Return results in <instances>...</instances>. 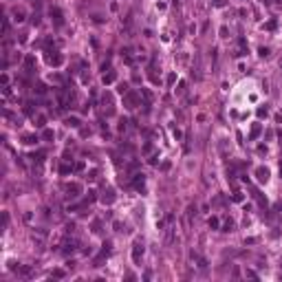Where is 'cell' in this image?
<instances>
[{"label": "cell", "instance_id": "obj_13", "mask_svg": "<svg viewBox=\"0 0 282 282\" xmlns=\"http://www.w3.org/2000/svg\"><path fill=\"white\" fill-rule=\"evenodd\" d=\"M33 121H35V126H38V128H44L46 117H44V115H35V117H33Z\"/></svg>", "mask_w": 282, "mask_h": 282}, {"label": "cell", "instance_id": "obj_12", "mask_svg": "<svg viewBox=\"0 0 282 282\" xmlns=\"http://www.w3.org/2000/svg\"><path fill=\"white\" fill-rule=\"evenodd\" d=\"M115 77H117V75H115V71H110V73H106V75H104V79H102V82L108 86V84H113V82H115Z\"/></svg>", "mask_w": 282, "mask_h": 282}, {"label": "cell", "instance_id": "obj_33", "mask_svg": "<svg viewBox=\"0 0 282 282\" xmlns=\"http://www.w3.org/2000/svg\"><path fill=\"white\" fill-rule=\"evenodd\" d=\"M275 121H280V124H282V113H278V115H275Z\"/></svg>", "mask_w": 282, "mask_h": 282}, {"label": "cell", "instance_id": "obj_23", "mask_svg": "<svg viewBox=\"0 0 282 282\" xmlns=\"http://www.w3.org/2000/svg\"><path fill=\"white\" fill-rule=\"evenodd\" d=\"M16 20H18V22H22V20H24V11H20V9H18V11H16Z\"/></svg>", "mask_w": 282, "mask_h": 282}, {"label": "cell", "instance_id": "obj_28", "mask_svg": "<svg viewBox=\"0 0 282 282\" xmlns=\"http://www.w3.org/2000/svg\"><path fill=\"white\" fill-rule=\"evenodd\" d=\"M267 115H269L267 108H258V117H267Z\"/></svg>", "mask_w": 282, "mask_h": 282}, {"label": "cell", "instance_id": "obj_11", "mask_svg": "<svg viewBox=\"0 0 282 282\" xmlns=\"http://www.w3.org/2000/svg\"><path fill=\"white\" fill-rule=\"evenodd\" d=\"M260 132H262V126H260V124H253V126H251V135H249V137H251V139H256V137H260Z\"/></svg>", "mask_w": 282, "mask_h": 282}, {"label": "cell", "instance_id": "obj_6", "mask_svg": "<svg viewBox=\"0 0 282 282\" xmlns=\"http://www.w3.org/2000/svg\"><path fill=\"white\" fill-rule=\"evenodd\" d=\"M143 183H146V178H143V174H141V172H139V174H132L130 185L135 187V190H143Z\"/></svg>", "mask_w": 282, "mask_h": 282}, {"label": "cell", "instance_id": "obj_16", "mask_svg": "<svg viewBox=\"0 0 282 282\" xmlns=\"http://www.w3.org/2000/svg\"><path fill=\"white\" fill-rule=\"evenodd\" d=\"M33 90L38 93V95H46V90H49V88H46L44 84H35V88H33Z\"/></svg>", "mask_w": 282, "mask_h": 282}, {"label": "cell", "instance_id": "obj_22", "mask_svg": "<svg viewBox=\"0 0 282 282\" xmlns=\"http://www.w3.org/2000/svg\"><path fill=\"white\" fill-rule=\"evenodd\" d=\"M269 53H271V51H269L267 46H260V57H269Z\"/></svg>", "mask_w": 282, "mask_h": 282}, {"label": "cell", "instance_id": "obj_4", "mask_svg": "<svg viewBox=\"0 0 282 282\" xmlns=\"http://www.w3.org/2000/svg\"><path fill=\"white\" fill-rule=\"evenodd\" d=\"M141 256H143V242L141 240H135L132 242V260L135 262H141Z\"/></svg>", "mask_w": 282, "mask_h": 282}, {"label": "cell", "instance_id": "obj_5", "mask_svg": "<svg viewBox=\"0 0 282 282\" xmlns=\"http://www.w3.org/2000/svg\"><path fill=\"white\" fill-rule=\"evenodd\" d=\"M64 190L68 192V196H71V199H75V196H79V192H82V185H79V183H66V185H64Z\"/></svg>", "mask_w": 282, "mask_h": 282}, {"label": "cell", "instance_id": "obj_9", "mask_svg": "<svg viewBox=\"0 0 282 282\" xmlns=\"http://www.w3.org/2000/svg\"><path fill=\"white\" fill-rule=\"evenodd\" d=\"M256 178H258L260 183H267V181H269V170H267V168H258V170H256Z\"/></svg>", "mask_w": 282, "mask_h": 282}, {"label": "cell", "instance_id": "obj_18", "mask_svg": "<svg viewBox=\"0 0 282 282\" xmlns=\"http://www.w3.org/2000/svg\"><path fill=\"white\" fill-rule=\"evenodd\" d=\"M24 64H27V68H33V64H35V60H33L31 55H27V60H24Z\"/></svg>", "mask_w": 282, "mask_h": 282}, {"label": "cell", "instance_id": "obj_1", "mask_svg": "<svg viewBox=\"0 0 282 282\" xmlns=\"http://www.w3.org/2000/svg\"><path fill=\"white\" fill-rule=\"evenodd\" d=\"M124 106H126L128 110H135L137 106H141V95H139V93H135V90H128L126 95H124Z\"/></svg>", "mask_w": 282, "mask_h": 282}, {"label": "cell", "instance_id": "obj_32", "mask_svg": "<svg viewBox=\"0 0 282 282\" xmlns=\"http://www.w3.org/2000/svg\"><path fill=\"white\" fill-rule=\"evenodd\" d=\"M214 5H216V7H223V5H225V0H214Z\"/></svg>", "mask_w": 282, "mask_h": 282}, {"label": "cell", "instance_id": "obj_8", "mask_svg": "<svg viewBox=\"0 0 282 282\" xmlns=\"http://www.w3.org/2000/svg\"><path fill=\"white\" fill-rule=\"evenodd\" d=\"M102 203L104 205H110V203H115V190H104V194H102Z\"/></svg>", "mask_w": 282, "mask_h": 282}, {"label": "cell", "instance_id": "obj_2", "mask_svg": "<svg viewBox=\"0 0 282 282\" xmlns=\"http://www.w3.org/2000/svg\"><path fill=\"white\" fill-rule=\"evenodd\" d=\"M49 16H51V20H53L57 27H62V24H64V13H62L57 7H51V9H49Z\"/></svg>", "mask_w": 282, "mask_h": 282}, {"label": "cell", "instance_id": "obj_25", "mask_svg": "<svg viewBox=\"0 0 282 282\" xmlns=\"http://www.w3.org/2000/svg\"><path fill=\"white\" fill-rule=\"evenodd\" d=\"M64 275H66V273H64L62 269H55V271H53V278H64Z\"/></svg>", "mask_w": 282, "mask_h": 282}, {"label": "cell", "instance_id": "obj_34", "mask_svg": "<svg viewBox=\"0 0 282 282\" xmlns=\"http://www.w3.org/2000/svg\"><path fill=\"white\" fill-rule=\"evenodd\" d=\"M280 174H282V161H280Z\"/></svg>", "mask_w": 282, "mask_h": 282}, {"label": "cell", "instance_id": "obj_35", "mask_svg": "<svg viewBox=\"0 0 282 282\" xmlns=\"http://www.w3.org/2000/svg\"><path fill=\"white\" fill-rule=\"evenodd\" d=\"M280 68H282V57H280Z\"/></svg>", "mask_w": 282, "mask_h": 282}, {"label": "cell", "instance_id": "obj_15", "mask_svg": "<svg viewBox=\"0 0 282 282\" xmlns=\"http://www.w3.org/2000/svg\"><path fill=\"white\" fill-rule=\"evenodd\" d=\"M22 141H24V143H29V146H31V143H35V141H40V139H38V137H35V135H24V137H22Z\"/></svg>", "mask_w": 282, "mask_h": 282}, {"label": "cell", "instance_id": "obj_24", "mask_svg": "<svg viewBox=\"0 0 282 282\" xmlns=\"http://www.w3.org/2000/svg\"><path fill=\"white\" fill-rule=\"evenodd\" d=\"M231 229H234V223H231V221H227V223H225V227H223V231H231Z\"/></svg>", "mask_w": 282, "mask_h": 282}, {"label": "cell", "instance_id": "obj_31", "mask_svg": "<svg viewBox=\"0 0 282 282\" xmlns=\"http://www.w3.org/2000/svg\"><path fill=\"white\" fill-rule=\"evenodd\" d=\"M126 128H128V121H121V124H119V130H121V132H124V130H126Z\"/></svg>", "mask_w": 282, "mask_h": 282}, {"label": "cell", "instance_id": "obj_29", "mask_svg": "<svg viewBox=\"0 0 282 282\" xmlns=\"http://www.w3.org/2000/svg\"><path fill=\"white\" fill-rule=\"evenodd\" d=\"M95 178H97V172L90 170V172H88V181H95Z\"/></svg>", "mask_w": 282, "mask_h": 282}, {"label": "cell", "instance_id": "obj_7", "mask_svg": "<svg viewBox=\"0 0 282 282\" xmlns=\"http://www.w3.org/2000/svg\"><path fill=\"white\" fill-rule=\"evenodd\" d=\"M77 247H79V242H77L75 238H73V240H64V245H62V251H64V253H73Z\"/></svg>", "mask_w": 282, "mask_h": 282}, {"label": "cell", "instance_id": "obj_20", "mask_svg": "<svg viewBox=\"0 0 282 282\" xmlns=\"http://www.w3.org/2000/svg\"><path fill=\"white\" fill-rule=\"evenodd\" d=\"M218 225H221V221H218L216 216H212V218H210V227H214V229H216Z\"/></svg>", "mask_w": 282, "mask_h": 282}, {"label": "cell", "instance_id": "obj_10", "mask_svg": "<svg viewBox=\"0 0 282 282\" xmlns=\"http://www.w3.org/2000/svg\"><path fill=\"white\" fill-rule=\"evenodd\" d=\"M13 269H16V273H18L20 278H31V273H33L31 267H20V264H18V267H13Z\"/></svg>", "mask_w": 282, "mask_h": 282}, {"label": "cell", "instance_id": "obj_19", "mask_svg": "<svg viewBox=\"0 0 282 282\" xmlns=\"http://www.w3.org/2000/svg\"><path fill=\"white\" fill-rule=\"evenodd\" d=\"M71 170H75V165H62V168H60V172H62V174H68Z\"/></svg>", "mask_w": 282, "mask_h": 282}, {"label": "cell", "instance_id": "obj_17", "mask_svg": "<svg viewBox=\"0 0 282 282\" xmlns=\"http://www.w3.org/2000/svg\"><path fill=\"white\" fill-rule=\"evenodd\" d=\"M53 137H55V135H53V130H44V132H42V139H46V141H51Z\"/></svg>", "mask_w": 282, "mask_h": 282}, {"label": "cell", "instance_id": "obj_14", "mask_svg": "<svg viewBox=\"0 0 282 282\" xmlns=\"http://www.w3.org/2000/svg\"><path fill=\"white\" fill-rule=\"evenodd\" d=\"M66 126H71V128H79V119H77V117H68V119H66Z\"/></svg>", "mask_w": 282, "mask_h": 282}, {"label": "cell", "instance_id": "obj_3", "mask_svg": "<svg viewBox=\"0 0 282 282\" xmlns=\"http://www.w3.org/2000/svg\"><path fill=\"white\" fill-rule=\"evenodd\" d=\"M46 62H49L51 66H60V64L64 62V57H62L57 51H46Z\"/></svg>", "mask_w": 282, "mask_h": 282}, {"label": "cell", "instance_id": "obj_27", "mask_svg": "<svg viewBox=\"0 0 282 282\" xmlns=\"http://www.w3.org/2000/svg\"><path fill=\"white\" fill-rule=\"evenodd\" d=\"M264 29H267V31H273V29H275V22H273V20H271V22H267V24H264Z\"/></svg>", "mask_w": 282, "mask_h": 282}, {"label": "cell", "instance_id": "obj_26", "mask_svg": "<svg viewBox=\"0 0 282 282\" xmlns=\"http://www.w3.org/2000/svg\"><path fill=\"white\" fill-rule=\"evenodd\" d=\"M7 31H9V20L5 18V20H3V33H7Z\"/></svg>", "mask_w": 282, "mask_h": 282}, {"label": "cell", "instance_id": "obj_30", "mask_svg": "<svg viewBox=\"0 0 282 282\" xmlns=\"http://www.w3.org/2000/svg\"><path fill=\"white\" fill-rule=\"evenodd\" d=\"M42 157H44V152H38V154H33L31 159H33V161H42Z\"/></svg>", "mask_w": 282, "mask_h": 282}, {"label": "cell", "instance_id": "obj_21", "mask_svg": "<svg viewBox=\"0 0 282 282\" xmlns=\"http://www.w3.org/2000/svg\"><path fill=\"white\" fill-rule=\"evenodd\" d=\"M95 194H97V192H93V190H90V192H88V196H86V203H93V201H95V199H97Z\"/></svg>", "mask_w": 282, "mask_h": 282}]
</instances>
